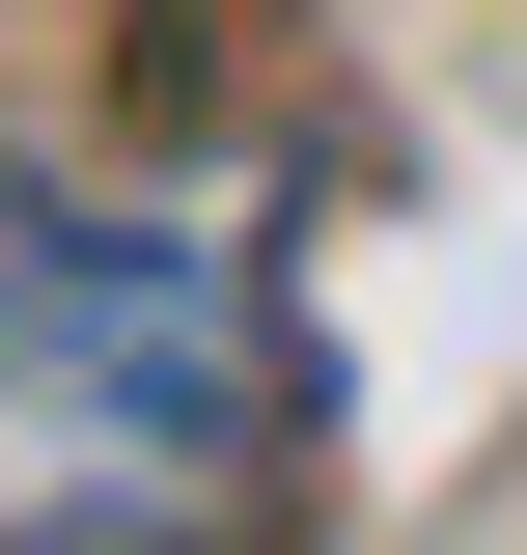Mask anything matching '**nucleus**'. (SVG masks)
<instances>
[{"label": "nucleus", "mask_w": 527, "mask_h": 555, "mask_svg": "<svg viewBox=\"0 0 527 555\" xmlns=\"http://www.w3.org/2000/svg\"><path fill=\"white\" fill-rule=\"evenodd\" d=\"M333 361L250 222L56 195L0 139V555H278Z\"/></svg>", "instance_id": "1"}]
</instances>
